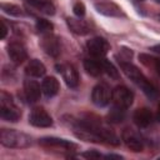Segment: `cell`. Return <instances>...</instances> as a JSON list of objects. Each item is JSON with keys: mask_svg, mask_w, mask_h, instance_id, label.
I'll list each match as a JSON object with an SVG mask.
<instances>
[{"mask_svg": "<svg viewBox=\"0 0 160 160\" xmlns=\"http://www.w3.org/2000/svg\"><path fill=\"white\" fill-rule=\"evenodd\" d=\"M119 64H120V68H121V70L124 71V74H125L129 79H131L138 86H140L148 98L155 99V98L158 96V90H156V88H155L151 82L148 81V79L142 75V72H141L135 65H132L131 62L120 61V60H119Z\"/></svg>", "mask_w": 160, "mask_h": 160, "instance_id": "6da1fadb", "label": "cell"}, {"mask_svg": "<svg viewBox=\"0 0 160 160\" xmlns=\"http://www.w3.org/2000/svg\"><path fill=\"white\" fill-rule=\"evenodd\" d=\"M0 142L6 148H28L31 144L30 136L26 134L14 130V129H1L0 130Z\"/></svg>", "mask_w": 160, "mask_h": 160, "instance_id": "7a4b0ae2", "label": "cell"}, {"mask_svg": "<svg viewBox=\"0 0 160 160\" xmlns=\"http://www.w3.org/2000/svg\"><path fill=\"white\" fill-rule=\"evenodd\" d=\"M0 115L4 120L12 121V122L18 121L20 119V115H21L19 109L15 106L11 96L4 91L0 95Z\"/></svg>", "mask_w": 160, "mask_h": 160, "instance_id": "3957f363", "label": "cell"}, {"mask_svg": "<svg viewBox=\"0 0 160 160\" xmlns=\"http://www.w3.org/2000/svg\"><path fill=\"white\" fill-rule=\"evenodd\" d=\"M111 100L115 106L121 109H128L131 106L134 101V94L126 86L119 85L111 91Z\"/></svg>", "mask_w": 160, "mask_h": 160, "instance_id": "277c9868", "label": "cell"}, {"mask_svg": "<svg viewBox=\"0 0 160 160\" xmlns=\"http://www.w3.org/2000/svg\"><path fill=\"white\" fill-rule=\"evenodd\" d=\"M56 70L61 74L62 79L65 80L66 85L69 88H76L79 85V74L76 69L70 64H60L56 65Z\"/></svg>", "mask_w": 160, "mask_h": 160, "instance_id": "5b68a950", "label": "cell"}, {"mask_svg": "<svg viewBox=\"0 0 160 160\" xmlns=\"http://www.w3.org/2000/svg\"><path fill=\"white\" fill-rule=\"evenodd\" d=\"M29 122L36 128H49L52 125V119L44 109L35 108L29 115Z\"/></svg>", "mask_w": 160, "mask_h": 160, "instance_id": "8992f818", "label": "cell"}, {"mask_svg": "<svg viewBox=\"0 0 160 160\" xmlns=\"http://www.w3.org/2000/svg\"><path fill=\"white\" fill-rule=\"evenodd\" d=\"M86 48L89 52L96 58H102L110 50L109 42L102 38H92L86 42Z\"/></svg>", "mask_w": 160, "mask_h": 160, "instance_id": "52a82bcc", "label": "cell"}, {"mask_svg": "<svg viewBox=\"0 0 160 160\" xmlns=\"http://www.w3.org/2000/svg\"><path fill=\"white\" fill-rule=\"evenodd\" d=\"M110 98H111V92H110V89L108 88L106 84H98L92 89L91 99L96 106L102 108V106L108 105L110 101Z\"/></svg>", "mask_w": 160, "mask_h": 160, "instance_id": "ba28073f", "label": "cell"}, {"mask_svg": "<svg viewBox=\"0 0 160 160\" xmlns=\"http://www.w3.org/2000/svg\"><path fill=\"white\" fill-rule=\"evenodd\" d=\"M8 54H9L10 59L15 64H21V62H24L28 59L26 49L24 48L22 44L18 42V41H14V42H10L9 44V46H8Z\"/></svg>", "mask_w": 160, "mask_h": 160, "instance_id": "9c48e42d", "label": "cell"}, {"mask_svg": "<svg viewBox=\"0 0 160 160\" xmlns=\"http://www.w3.org/2000/svg\"><path fill=\"white\" fill-rule=\"evenodd\" d=\"M122 140L125 142V145L131 150V151H141L144 145H142V141L141 139L139 138V135L136 132H134L132 130H129V129H125L122 131Z\"/></svg>", "mask_w": 160, "mask_h": 160, "instance_id": "30bf717a", "label": "cell"}, {"mask_svg": "<svg viewBox=\"0 0 160 160\" xmlns=\"http://www.w3.org/2000/svg\"><path fill=\"white\" fill-rule=\"evenodd\" d=\"M41 46H42L44 51L48 55L52 56V58H56L60 54V42H59V40H58L56 36H52L50 34H46L44 36V39L41 40Z\"/></svg>", "mask_w": 160, "mask_h": 160, "instance_id": "8fae6325", "label": "cell"}, {"mask_svg": "<svg viewBox=\"0 0 160 160\" xmlns=\"http://www.w3.org/2000/svg\"><path fill=\"white\" fill-rule=\"evenodd\" d=\"M24 91H25V96H26L28 101L35 102V101H38L40 99L42 89L40 88V85L36 81H34V80H25V82H24Z\"/></svg>", "mask_w": 160, "mask_h": 160, "instance_id": "7c38bea8", "label": "cell"}, {"mask_svg": "<svg viewBox=\"0 0 160 160\" xmlns=\"http://www.w3.org/2000/svg\"><path fill=\"white\" fill-rule=\"evenodd\" d=\"M39 144H41L42 146H48V148H60L65 150H71L76 148L75 144L68 140H64V139H59V138H42L39 140Z\"/></svg>", "mask_w": 160, "mask_h": 160, "instance_id": "4fadbf2b", "label": "cell"}, {"mask_svg": "<svg viewBox=\"0 0 160 160\" xmlns=\"http://www.w3.org/2000/svg\"><path fill=\"white\" fill-rule=\"evenodd\" d=\"M132 119H134V122L139 128H148L152 122V114L149 109L141 108V109H138L134 112Z\"/></svg>", "mask_w": 160, "mask_h": 160, "instance_id": "5bb4252c", "label": "cell"}, {"mask_svg": "<svg viewBox=\"0 0 160 160\" xmlns=\"http://www.w3.org/2000/svg\"><path fill=\"white\" fill-rule=\"evenodd\" d=\"M95 9L98 10V12H100L102 15H106V16H120L121 15L120 8L115 4H112V2H106V1L96 2Z\"/></svg>", "mask_w": 160, "mask_h": 160, "instance_id": "9a60e30c", "label": "cell"}, {"mask_svg": "<svg viewBox=\"0 0 160 160\" xmlns=\"http://www.w3.org/2000/svg\"><path fill=\"white\" fill-rule=\"evenodd\" d=\"M41 89H42V92L48 98H52V96H55L59 92L60 85H59V81L54 76H49V78H45L42 80Z\"/></svg>", "mask_w": 160, "mask_h": 160, "instance_id": "2e32d148", "label": "cell"}, {"mask_svg": "<svg viewBox=\"0 0 160 160\" xmlns=\"http://www.w3.org/2000/svg\"><path fill=\"white\" fill-rule=\"evenodd\" d=\"M25 72L29 75V76H32V78H40L42 76L45 72H46V68L45 65L40 61V60H30L25 68Z\"/></svg>", "mask_w": 160, "mask_h": 160, "instance_id": "e0dca14e", "label": "cell"}, {"mask_svg": "<svg viewBox=\"0 0 160 160\" xmlns=\"http://www.w3.org/2000/svg\"><path fill=\"white\" fill-rule=\"evenodd\" d=\"M66 22H68V26L69 29L78 34V35H85L90 31V28L89 25L84 21V20H80V19H74V18H68L66 19Z\"/></svg>", "mask_w": 160, "mask_h": 160, "instance_id": "ac0fdd59", "label": "cell"}, {"mask_svg": "<svg viewBox=\"0 0 160 160\" xmlns=\"http://www.w3.org/2000/svg\"><path fill=\"white\" fill-rule=\"evenodd\" d=\"M26 2L46 15L55 14V6L50 0H26Z\"/></svg>", "mask_w": 160, "mask_h": 160, "instance_id": "d6986e66", "label": "cell"}, {"mask_svg": "<svg viewBox=\"0 0 160 160\" xmlns=\"http://www.w3.org/2000/svg\"><path fill=\"white\" fill-rule=\"evenodd\" d=\"M84 69L86 70V72L91 76H100L102 74V65L101 61H96V60H91V59H85L84 60Z\"/></svg>", "mask_w": 160, "mask_h": 160, "instance_id": "ffe728a7", "label": "cell"}, {"mask_svg": "<svg viewBox=\"0 0 160 160\" xmlns=\"http://www.w3.org/2000/svg\"><path fill=\"white\" fill-rule=\"evenodd\" d=\"M54 29V25L46 19H38L36 20V30L41 34H50Z\"/></svg>", "mask_w": 160, "mask_h": 160, "instance_id": "44dd1931", "label": "cell"}, {"mask_svg": "<svg viewBox=\"0 0 160 160\" xmlns=\"http://www.w3.org/2000/svg\"><path fill=\"white\" fill-rule=\"evenodd\" d=\"M1 10H2L5 14H9V15H11V16H21V15H22V11H21L20 6L14 5V4L2 2V4H1Z\"/></svg>", "mask_w": 160, "mask_h": 160, "instance_id": "7402d4cb", "label": "cell"}, {"mask_svg": "<svg viewBox=\"0 0 160 160\" xmlns=\"http://www.w3.org/2000/svg\"><path fill=\"white\" fill-rule=\"evenodd\" d=\"M101 65H102V70H104L111 79H119V71H118V69H116L109 60L102 59V60H101Z\"/></svg>", "mask_w": 160, "mask_h": 160, "instance_id": "603a6c76", "label": "cell"}, {"mask_svg": "<svg viewBox=\"0 0 160 160\" xmlns=\"http://www.w3.org/2000/svg\"><path fill=\"white\" fill-rule=\"evenodd\" d=\"M124 110L125 109H121V108H118L115 106L110 112H109V120L112 121V122H119L124 119L125 114H124Z\"/></svg>", "mask_w": 160, "mask_h": 160, "instance_id": "cb8c5ba5", "label": "cell"}, {"mask_svg": "<svg viewBox=\"0 0 160 160\" xmlns=\"http://www.w3.org/2000/svg\"><path fill=\"white\" fill-rule=\"evenodd\" d=\"M72 10H74V14H75L76 16H79V18H81V16L85 15V5H84L82 2H80V1L74 5Z\"/></svg>", "mask_w": 160, "mask_h": 160, "instance_id": "d4e9b609", "label": "cell"}, {"mask_svg": "<svg viewBox=\"0 0 160 160\" xmlns=\"http://www.w3.org/2000/svg\"><path fill=\"white\" fill-rule=\"evenodd\" d=\"M6 34H8V26L4 21V19H1L0 20V39H5Z\"/></svg>", "mask_w": 160, "mask_h": 160, "instance_id": "484cf974", "label": "cell"}, {"mask_svg": "<svg viewBox=\"0 0 160 160\" xmlns=\"http://www.w3.org/2000/svg\"><path fill=\"white\" fill-rule=\"evenodd\" d=\"M85 158H88V159H100L101 158V154H99L98 151H86V152H84L82 154Z\"/></svg>", "mask_w": 160, "mask_h": 160, "instance_id": "4316f807", "label": "cell"}, {"mask_svg": "<svg viewBox=\"0 0 160 160\" xmlns=\"http://www.w3.org/2000/svg\"><path fill=\"white\" fill-rule=\"evenodd\" d=\"M105 158H106V159H121L120 155H114V154H109V155H106Z\"/></svg>", "mask_w": 160, "mask_h": 160, "instance_id": "83f0119b", "label": "cell"}, {"mask_svg": "<svg viewBox=\"0 0 160 160\" xmlns=\"http://www.w3.org/2000/svg\"><path fill=\"white\" fill-rule=\"evenodd\" d=\"M155 68H156L158 74L160 75V60H156V62H155Z\"/></svg>", "mask_w": 160, "mask_h": 160, "instance_id": "f1b7e54d", "label": "cell"}, {"mask_svg": "<svg viewBox=\"0 0 160 160\" xmlns=\"http://www.w3.org/2000/svg\"><path fill=\"white\" fill-rule=\"evenodd\" d=\"M156 119H158V121L160 122V104H159V108H158V112H156Z\"/></svg>", "mask_w": 160, "mask_h": 160, "instance_id": "f546056e", "label": "cell"}, {"mask_svg": "<svg viewBox=\"0 0 160 160\" xmlns=\"http://www.w3.org/2000/svg\"><path fill=\"white\" fill-rule=\"evenodd\" d=\"M152 50H154V51H156V52H160V45L154 46V48H152Z\"/></svg>", "mask_w": 160, "mask_h": 160, "instance_id": "4dcf8cb0", "label": "cell"}, {"mask_svg": "<svg viewBox=\"0 0 160 160\" xmlns=\"http://www.w3.org/2000/svg\"><path fill=\"white\" fill-rule=\"evenodd\" d=\"M139 1H142V0H139Z\"/></svg>", "mask_w": 160, "mask_h": 160, "instance_id": "1f68e13d", "label": "cell"}]
</instances>
